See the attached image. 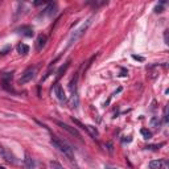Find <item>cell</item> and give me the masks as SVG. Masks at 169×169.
Here are the masks:
<instances>
[{"mask_svg":"<svg viewBox=\"0 0 169 169\" xmlns=\"http://www.w3.org/2000/svg\"><path fill=\"white\" fill-rule=\"evenodd\" d=\"M54 122H56V124H57V125H60L61 128H63L65 131L69 132L70 135H73V136L78 137V139H82V137H81V134H79V132L77 131L74 127H70L69 124H66V123H63V122H60V120H54Z\"/></svg>","mask_w":169,"mask_h":169,"instance_id":"7","label":"cell"},{"mask_svg":"<svg viewBox=\"0 0 169 169\" xmlns=\"http://www.w3.org/2000/svg\"><path fill=\"white\" fill-rule=\"evenodd\" d=\"M140 134L143 135V137H144V139H147V140H149L151 137H152V132L148 131L147 128H141V130H140Z\"/></svg>","mask_w":169,"mask_h":169,"instance_id":"16","label":"cell"},{"mask_svg":"<svg viewBox=\"0 0 169 169\" xmlns=\"http://www.w3.org/2000/svg\"><path fill=\"white\" fill-rule=\"evenodd\" d=\"M69 65H70V62H66L63 66H61V67H60V70H58V72H57V79L60 78V77H61V75L63 74V73L66 72V69H67V67H69Z\"/></svg>","mask_w":169,"mask_h":169,"instance_id":"17","label":"cell"},{"mask_svg":"<svg viewBox=\"0 0 169 169\" xmlns=\"http://www.w3.org/2000/svg\"><path fill=\"white\" fill-rule=\"evenodd\" d=\"M107 1H89V4H91L93 7H99V5H103L106 4Z\"/></svg>","mask_w":169,"mask_h":169,"instance_id":"20","label":"cell"},{"mask_svg":"<svg viewBox=\"0 0 169 169\" xmlns=\"http://www.w3.org/2000/svg\"><path fill=\"white\" fill-rule=\"evenodd\" d=\"M35 74H36V67L35 66H30V67H28V69H25L23 72V74H21V78L19 79V83L20 85L28 83V82H30L33 79Z\"/></svg>","mask_w":169,"mask_h":169,"instance_id":"4","label":"cell"},{"mask_svg":"<svg viewBox=\"0 0 169 169\" xmlns=\"http://www.w3.org/2000/svg\"><path fill=\"white\" fill-rule=\"evenodd\" d=\"M20 30L23 32V35L24 36H27V37H32L33 36V29L30 28V27H23V28H20Z\"/></svg>","mask_w":169,"mask_h":169,"instance_id":"15","label":"cell"},{"mask_svg":"<svg viewBox=\"0 0 169 169\" xmlns=\"http://www.w3.org/2000/svg\"><path fill=\"white\" fill-rule=\"evenodd\" d=\"M12 78H13V73H3L0 77V83H1L3 89L7 91H12Z\"/></svg>","mask_w":169,"mask_h":169,"instance_id":"5","label":"cell"},{"mask_svg":"<svg viewBox=\"0 0 169 169\" xmlns=\"http://www.w3.org/2000/svg\"><path fill=\"white\" fill-rule=\"evenodd\" d=\"M161 145H162V144H159V145H147V148H148V149H159Z\"/></svg>","mask_w":169,"mask_h":169,"instance_id":"23","label":"cell"},{"mask_svg":"<svg viewBox=\"0 0 169 169\" xmlns=\"http://www.w3.org/2000/svg\"><path fill=\"white\" fill-rule=\"evenodd\" d=\"M50 169H63V167L56 160H52L50 161Z\"/></svg>","mask_w":169,"mask_h":169,"instance_id":"18","label":"cell"},{"mask_svg":"<svg viewBox=\"0 0 169 169\" xmlns=\"http://www.w3.org/2000/svg\"><path fill=\"white\" fill-rule=\"evenodd\" d=\"M77 82H78V75H75L74 78L70 81L69 83V89H70V93H72V100H70V106L73 108H77L78 107V93H77Z\"/></svg>","mask_w":169,"mask_h":169,"instance_id":"3","label":"cell"},{"mask_svg":"<svg viewBox=\"0 0 169 169\" xmlns=\"http://www.w3.org/2000/svg\"><path fill=\"white\" fill-rule=\"evenodd\" d=\"M108 169H114V168H108Z\"/></svg>","mask_w":169,"mask_h":169,"instance_id":"31","label":"cell"},{"mask_svg":"<svg viewBox=\"0 0 169 169\" xmlns=\"http://www.w3.org/2000/svg\"><path fill=\"white\" fill-rule=\"evenodd\" d=\"M86 132H89V135L93 139H98V136H99V132H98V130L94 125H86Z\"/></svg>","mask_w":169,"mask_h":169,"instance_id":"12","label":"cell"},{"mask_svg":"<svg viewBox=\"0 0 169 169\" xmlns=\"http://www.w3.org/2000/svg\"><path fill=\"white\" fill-rule=\"evenodd\" d=\"M10 49H11V46H5L4 49H3V50H0V54H5L8 50H10Z\"/></svg>","mask_w":169,"mask_h":169,"instance_id":"25","label":"cell"},{"mask_svg":"<svg viewBox=\"0 0 169 169\" xmlns=\"http://www.w3.org/2000/svg\"><path fill=\"white\" fill-rule=\"evenodd\" d=\"M120 75H123V77L125 75V70H124V69H122V74H120Z\"/></svg>","mask_w":169,"mask_h":169,"instance_id":"29","label":"cell"},{"mask_svg":"<svg viewBox=\"0 0 169 169\" xmlns=\"http://www.w3.org/2000/svg\"><path fill=\"white\" fill-rule=\"evenodd\" d=\"M24 165H25L27 169H33L35 168V162H33V160L30 159V156L27 153L25 155V159H24Z\"/></svg>","mask_w":169,"mask_h":169,"instance_id":"13","label":"cell"},{"mask_svg":"<svg viewBox=\"0 0 169 169\" xmlns=\"http://www.w3.org/2000/svg\"><path fill=\"white\" fill-rule=\"evenodd\" d=\"M132 58H134V60H137V61H144V58H143V57L136 56V54H134V56H132Z\"/></svg>","mask_w":169,"mask_h":169,"instance_id":"26","label":"cell"},{"mask_svg":"<svg viewBox=\"0 0 169 169\" xmlns=\"http://www.w3.org/2000/svg\"><path fill=\"white\" fill-rule=\"evenodd\" d=\"M0 169H5V168L4 167H0Z\"/></svg>","mask_w":169,"mask_h":169,"instance_id":"30","label":"cell"},{"mask_svg":"<svg viewBox=\"0 0 169 169\" xmlns=\"http://www.w3.org/2000/svg\"><path fill=\"white\" fill-rule=\"evenodd\" d=\"M50 143L53 144V145L56 147V148L60 151L61 153H63V155L66 156L67 160H69V161L72 162V165L74 167V169H79L78 164H77V160H75V157H74V152H73V148L66 143L65 140L57 139V137H52Z\"/></svg>","mask_w":169,"mask_h":169,"instance_id":"1","label":"cell"},{"mask_svg":"<svg viewBox=\"0 0 169 169\" xmlns=\"http://www.w3.org/2000/svg\"><path fill=\"white\" fill-rule=\"evenodd\" d=\"M107 149H108L110 153L114 152V147H112V143H111V141H108V143H107Z\"/></svg>","mask_w":169,"mask_h":169,"instance_id":"21","label":"cell"},{"mask_svg":"<svg viewBox=\"0 0 169 169\" xmlns=\"http://www.w3.org/2000/svg\"><path fill=\"white\" fill-rule=\"evenodd\" d=\"M54 13H56V4H54V3H49L48 7L41 12L40 16H52V15H54Z\"/></svg>","mask_w":169,"mask_h":169,"instance_id":"11","label":"cell"},{"mask_svg":"<svg viewBox=\"0 0 169 169\" xmlns=\"http://www.w3.org/2000/svg\"><path fill=\"white\" fill-rule=\"evenodd\" d=\"M54 94H56V97L58 98V100L62 103H66L67 102V97L65 94V91H63V87L61 86V83H57L54 85Z\"/></svg>","mask_w":169,"mask_h":169,"instance_id":"8","label":"cell"},{"mask_svg":"<svg viewBox=\"0 0 169 169\" xmlns=\"http://www.w3.org/2000/svg\"><path fill=\"white\" fill-rule=\"evenodd\" d=\"M164 38H165V44H168V30H165V33H164Z\"/></svg>","mask_w":169,"mask_h":169,"instance_id":"27","label":"cell"},{"mask_svg":"<svg viewBox=\"0 0 169 169\" xmlns=\"http://www.w3.org/2000/svg\"><path fill=\"white\" fill-rule=\"evenodd\" d=\"M164 122L168 123V107L164 108Z\"/></svg>","mask_w":169,"mask_h":169,"instance_id":"22","label":"cell"},{"mask_svg":"<svg viewBox=\"0 0 169 169\" xmlns=\"http://www.w3.org/2000/svg\"><path fill=\"white\" fill-rule=\"evenodd\" d=\"M155 12H157V13H160V12H162V5H156Z\"/></svg>","mask_w":169,"mask_h":169,"instance_id":"24","label":"cell"},{"mask_svg":"<svg viewBox=\"0 0 169 169\" xmlns=\"http://www.w3.org/2000/svg\"><path fill=\"white\" fill-rule=\"evenodd\" d=\"M41 4H46L45 1H36L35 3V5H41Z\"/></svg>","mask_w":169,"mask_h":169,"instance_id":"28","label":"cell"},{"mask_svg":"<svg viewBox=\"0 0 169 169\" xmlns=\"http://www.w3.org/2000/svg\"><path fill=\"white\" fill-rule=\"evenodd\" d=\"M17 52H19V54L25 56V54L29 52V46L28 45H25V44H19L17 45Z\"/></svg>","mask_w":169,"mask_h":169,"instance_id":"14","label":"cell"},{"mask_svg":"<svg viewBox=\"0 0 169 169\" xmlns=\"http://www.w3.org/2000/svg\"><path fill=\"white\" fill-rule=\"evenodd\" d=\"M90 24H91V19H89V20L86 21L85 24H82V25L79 27V28L77 29L75 32H74V33H73V35H72V36H70V38H69V42H67V48H69V46H72L73 44H75V42L78 41V40L81 38V37H82V36H83V35H85V32H86V30L89 29V27H90Z\"/></svg>","mask_w":169,"mask_h":169,"instance_id":"2","label":"cell"},{"mask_svg":"<svg viewBox=\"0 0 169 169\" xmlns=\"http://www.w3.org/2000/svg\"><path fill=\"white\" fill-rule=\"evenodd\" d=\"M46 42H48V36L46 35H38L37 40H36V50L41 52L42 49L45 48Z\"/></svg>","mask_w":169,"mask_h":169,"instance_id":"10","label":"cell"},{"mask_svg":"<svg viewBox=\"0 0 169 169\" xmlns=\"http://www.w3.org/2000/svg\"><path fill=\"white\" fill-rule=\"evenodd\" d=\"M151 127H159V118H157V116H153V118L152 119H151Z\"/></svg>","mask_w":169,"mask_h":169,"instance_id":"19","label":"cell"},{"mask_svg":"<svg viewBox=\"0 0 169 169\" xmlns=\"http://www.w3.org/2000/svg\"><path fill=\"white\" fill-rule=\"evenodd\" d=\"M0 156H1V157L4 159L7 162H10V164H16V162H17L16 157H15V156L12 155V153L7 148H4L3 145H0Z\"/></svg>","mask_w":169,"mask_h":169,"instance_id":"6","label":"cell"},{"mask_svg":"<svg viewBox=\"0 0 169 169\" xmlns=\"http://www.w3.org/2000/svg\"><path fill=\"white\" fill-rule=\"evenodd\" d=\"M149 168L151 169H169V165L165 159H160V160H152L149 162Z\"/></svg>","mask_w":169,"mask_h":169,"instance_id":"9","label":"cell"}]
</instances>
